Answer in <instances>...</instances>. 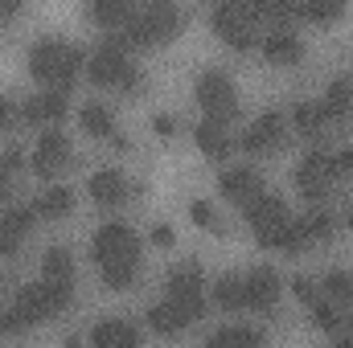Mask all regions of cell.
I'll list each match as a JSON object with an SVG mask.
<instances>
[{
    "label": "cell",
    "instance_id": "41",
    "mask_svg": "<svg viewBox=\"0 0 353 348\" xmlns=\"http://www.w3.org/2000/svg\"><path fill=\"white\" fill-rule=\"evenodd\" d=\"M333 173H337V176H350L353 173V148H341V152L333 156Z\"/></svg>",
    "mask_w": 353,
    "mask_h": 348
},
{
    "label": "cell",
    "instance_id": "8",
    "mask_svg": "<svg viewBox=\"0 0 353 348\" xmlns=\"http://www.w3.org/2000/svg\"><path fill=\"white\" fill-rule=\"evenodd\" d=\"M70 160H74L70 135L62 127H46L41 140H37V148H33V173L41 176V180H58V176L70 168Z\"/></svg>",
    "mask_w": 353,
    "mask_h": 348
},
{
    "label": "cell",
    "instance_id": "6",
    "mask_svg": "<svg viewBox=\"0 0 353 348\" xmlns=\"http://www.w3.org/2000/svg\"><path fill=\"white\" fill-rule=\"evenodd\" d=\"M197 107H201L205 119H214V123H230V119H239V94H234L230 74H222V70H205V74L197 78Z\"/></svg>",
    "mask_w": 353,
    "mask_h": 348
},
{
    "label": "cell",
    "instance_id": "38",
    "mask_svg": "<svg viewBox=\"0 0 353 348\" xmlns=\"http://www.w3.org/2000/svg\"><path fill=\"white\" fill-rule=\"evenodd\" d=\"M115 90H123V94H140V90H144V70H140V66L132 62V70L123 74V83H119Z\"/></svg>",
    "mask_w": 353,
    "mask_h": 348
},
{
    "label": "cell",
    "instance_id": "40",
    "mask_svg": "<svg viewBox=\"0 0 353 348\" xmlns=\"http://www.w3.org/2000/svg\"><path fill=\"white\" fill-rule=\"evenodd\" d=\"M148 242H152V246H173V242H176L173 226H165V221H161V226H152V230H148Z\"/></svg>",
    "mask_w": 353,
    "mask_h": 348
},
{
    "label": "cell",
    "instance_id": "34",
    "mask_svg": "<svg viewBox=\"0 0 353 348\" xmlns=\"http://www.w3.org/2000/svg\"><path fill=\"white\" fill-rule=\"evenodd\" d=\"M312 324H316L321 332H329V336H333V332L345 324V316H341V307H337L333 299H329V303H321V299H316V303H312Z\"/></svg>",
    "mask_w": 353,
    "mask_h": 348
},
{
    "label": "cell",
    "instance_id": "42",
    "mask_svg": "<svg viewBox=\"0 0 353 348\" xmlns=\"http://www.w3.org/2000/svg\"><path fill=\"white\" fill-rule=\"evenodd\" d=\"M17 111H21V107H17L12 98H0V131H8V127H12V119H17Z\"/></svg>",
    "mask_w": 353,
    "mask_h": 348
},
{
    "label": "cell",
    "instance_id": "33",
    "mask_svg": "<svg viewBox=\"0 0 353 348\" xmlns=\"http://www.w3.org/2000/svg\"><path fill=\"white\" fill-rule=\"evenodd\" d=\"M321 287H325V295L333 303H353V274L350 270H329Z\"/></svg>",
    "mask_w": 353,
    "mask_h": 348
},
{
    "label": "cell",
    "instance_id": "45",
    "mask_svg": "<svg viewBox=\"0 0 353 348\" xmlns=\"http://www.w3.org/2000/svg\"><path fill=\"white\" fill-rule=\"evenodd\" d=\"M345 221H350V230H353V205H350V213H345Z\"/></svg>",
    "mask_w": 353,
    "mask_h": 348
},
{
    "label": "cell",
    "instance_id": "31",
    "mask_svg": "<svg viewBox=\"0 0 353 348\" xmlns=\"http://www.w3.org/2000/svg\"><path fill=\"white\" fill-rule=\"evenodd\" d=\"M222 345H263V332L247 328V324H230V328L210 332V348H222Z\"/></svg>",
    "mask_w": 353,
    "mask_h": 348
},
{
    "label": "cell",
    "instance_id": "36",
    "mask_svg": "<svg viewBox=\"0 0 353 348\" xmlns=\"http://www.w3.org/2000/svg\"><path fill=\"white\" fill-rule=\"evenodd\" d=\"M189 217H193V226H197V230L222 234V221H218V213H214V205H210V201H189Z\"/></svg>",
    "mask_w": 353,
    "mask_h": 348
},
{
    "label": "cell",
    "instance_id": "24",
    "mask_svg": "<svg viewBox=\"0 0 353 348\" xmlns=\"http://www.w3.org/2000/svg\"><path fill=\"white\" fill-rule=\"evenodd\" d=\"M90 345H99V348H136L140 345V332H136L132 324H123V320H107V324H99V328L90 332Z\"/></svg>",
    "mask_w": 353,
    "mask_h": 348
},
{
    "label": "cell",
    "instance_id": "18",
    "mask_svg": "<svg viewBox=\"0 0 353 348\" xmlns=\"http://www.w3.org/2000/svg\"><path fill=\"white\" fill-rule=\"evenodd\" d=\"M33 221H37V209H8L4 217H0V254H17V246L29 238V230H33Z\"/></svg>",
    "mask_w": 353,
    "mask_h": 348
},
{
    "label": "cell",
    "instance_id": "46",
    "mask_svg": "<svg viewBox=\"0 0 353 348\" xmlns=\"http://www.w3.org/2000/svg\"><path fill=\"white\" fill-rule=\"evenodd\" d=\"M350 87H353V78H350Z\"/></svg>",
    "mask_w": 353,
    "mask_h": 348
},
{
    "label": "cell",
    "instance_id": "14",
    "mask_svg": "<svg viewBox=\"0 0 353 348\" xmlns=\"http://www.w3.org/2000/svg\"><path fill=\"white\" fill-rule=\"evenodd\" d=\"M218 188H222V197L230 201V205H247V201H255L259 193H263V176L255 173V168H226V173L218 176Z\"/></svg>",
    "mask_w": 353,
    "mask_h": 348
},
{
    "label": "cell",
    "instance_id": "5",
    "mask_svg": "<svg viewBox=\"0 0 353 348\" xmlns=\"http://www.w3.org/2000/svg\"><path fill=\"white\" fill-rule=\"evenodd\" d=\"M136 21L144 29L148 50L173 41L176 33L185 29V12L176 8V0H136Z\"/></svg>",
    "mask_w": 353,
    "mask_h": 348
},
{
    "label": "cell",
    "instance_id": "3",
    "mask_svg": "<svg viewBox=\"0 0 353 348\" xmlns=\"http://www.w3.org/2000/svg\"><path fill=\"white\" fill-rule=\"evenodd\" d=\"M210 25H214V33H218L230 50H239V54H247V50L255 45V25H259V21H255V12H251L247 0H218Z\"/></svg>",
    "mask_w": 353,
    "mask_h": 348
},
{
    "label": "cell",
    "instance_id": "13",
    "mask_svg": "<svg viewBox=\"0 0 353 348\" xmlns=\"http://www.w3.org/2000/svg\"><path fill=\"white\" fill-rule=\"evenodd\" d=\"M87 193L99 209H119L128 197H132V180L119 173V168H99L87 180Z\"/></svg>",
    "mask_w": 353,
    "mask_h": 348
},
{
    "label": "cell",
    "instance_id": "21",
    "mask_svg": "<svg viewBox=\"0 0 353 348\" xmlns=\"http://www.w3.org/2000/svg\"><path fill=\"white\" fill-rule=\"evenodd\" d=\"M90 21L107 33H115L119 25H128L136 17V0H90Z\"/></svg>",
    "mask_w": 353,
    "mask_h": 348
},
{
    "label": "cell",
    "instance_id": "35",
    "mask_svg": "<svg viewBox=\"0 0 353 348\" xmlns=\"http://www.w3.org/2000/svg\"><path fill=\"white\" fill-rule=\"evenodd\" d=\"M25 164V156H21V148H4L0 152V201L12 193V176H17V168Z\"/></svg>",
    "mask_w": 353,
    "mask_h": 348
},
{
    "label": "cell",
    "instance_id": "20",
    "mask_svg": "<svg viewBox=\"0 0 353 348\" xmlns=\"http://www.w3.org/2000/svg\"><path fill=\"white\" fill-rule=\"evenodd\" d=\"M263 58L271 66H296V62L304 58V45H300V37H296L292 29H275L263 41Z\"/></svg>",
    "mask_w": 353,
    "mask_h": 348
},
{
    "label": "cell",
    "instance_id": "9",
    "mask_svg": "<svg viewBox=\"0 0 353 348\" xmlns=\"http://www.w3.org/2000/svg\"><path fill=\"white\" fill-rule=\"evenodd\" d=\"M128 70H132V58H128V50H123L119 41H111V37H107V41H103V45L87 58V78L99 90L119 87Z\"/></svg>",
    "mask_w": 353,
    "mask_h": 348
},
{
    "label": "cell",
    "instance_id": "4",
    "mask_svg": "<svg viewBox=\"0 0 353 348\" xmlns=\"http://www.w3.org/2000/svg\"><path fill=\"white\" fill-rule=\"evenodd\" d=\"M165 287H169V303H173L189 324H197L205 316V274H201L197 262H185V266L169 270V283Z\"/></svg>",
    "mask_w": 353,
    "mask_h": 348
},
{
    "label": "cell",
    "instance_id": "43",
    "mask_svg": "<svg viewBox=\"0 0 353 348\" xmlns=\"http://www.w3.org/2000/svg\"><path fill=\"white\" fill-rule=\"evenodd\" d=\"M21 8H25V0H0V25H8Z\"/></svg>",
    "mask_w": 353,
    "mask_h": 348
},
{
    "label": "cell",
    "instance_id": "23",
    "mask_svg": "<svg viewBox=\"0 0 353 348\" xmlns=\"http://www.w3.org/2000/svg\"><path fill=\"white\" fill-rule=\"evenodd\" d=\"M37 217H46V221H62V217H70V209H74V193L66 188V184H50L41 197H37Z\"/></svg>",
    "mask_w": 353,
    "mask_h": 348
},
{
    "label": "cell",
    "instance_id": "44",
    "mask_svg": "<svg viewBox=\"0 0 353 348\" xmlns=\"http://www.w3.org/2000/svg\"><path fill=\"white\" fill-rule=\"evenodd\" d=\"M333 336H337V345H341V348H353V324H341Z\"/></svg>",
    "mask_w": 353,
    "mask_h": 348
},
{
    "label": "cell",
    "instance_id": "19",
    "mask_svg": "<svg viewBox=\"0 0 353 348\" xmlns=\"http://www.w3.org/2000/svg\"><path fill=\"white\" fill-rule=\"evenodd\" d=\"M210 299L222 312H247V274H234V270L218 274L214 287H210Z\"/></svg>",
    "mask_w": 353,
    "mask_h": 348
},
{
    "label": "cell",
    "instance_id": "39",
    "mask_svg": "<svg viewBox=\"0 0 353 348\" xmlns=\"http://www.w3.org/2000/svg\"><path fill=\"white\" fill-rule=\"evenodd\" d=\"M152 131H157L161 140H173V135H176V119H173V115H165V111H161V115H152Z\"/></svg>",
    "mask_w": 353,
    "mask_h": 348
},
{
    "label": "cell",
    "instance_id": "12",
    "mask_svg": "<svg viewBox=\"0 0 353 348\" xmlns=\"http://www.w3.org/2000/svg\"><path fill=\"white\" fill-rule=\"evenodd\" d=\"M66 94H70V90H54V87H46L41 94H33V98H25V102H21L17 119H21V123H33V127L58 123V119L66 115Z\"/></svg>",
    "mask_w": 353,
    "mask_h": 348
},
{
    "label": "cell",
    "instance_id": "11",
    "mask_svg": "<svg viewBox=\"0 0 353 348\" xmlns=\"http://www.w3.org/2000/svg\"><path fill=\"white\" fill-rule=\"evenodd\" d=\"M279 144H283V115H279V111L259 115V119L243 131V140H239V148L251 152V156H267V152H275Z\"/></svg>",
    "mask_w": 353,
    "mask_h": 348
},
{
    "label": "cell",
    "instance_id": "27",
    "mask_svg": "<svg viewBox=\"0 0 353 348\" xmlns=\"http://www.w3.org/2000/svg\"><path fill=\"white\" fill-rule=\"evenodd\" d=\"M300 17L308 25L325 29V25H333V21L345 17V0H300Z\"/></svg>",
    "mask_w": 353,
    "mask_h": 348
},
{
    "label": "cell",
    "instance_id": "1",
    "mask_svg": "<svg viewBox=\"0 0 353 348\" xmlns=\"http://www.w3.org/2000/svg\"><path fill=\"white\" fill-rule=\"evenodd\" d=\"M90 259L99 262L103 283L111 291H128L140 274V234L123 221H107L90 238Z\"/></svg>",
    "mask_w": 353,
    "mask_h": 348
},
{
    "label": "cell",
    "instance_id": "15",
    "mask_svg": "<svg viewBox=\"0 0 353 348\" xmlns=\"http://www.w3.org/2000/svg\"><path fill=\"white\" fill-rule=\"evenodd\" d=\"M12 312H17L21 328H33V324L50 320V316H54V307H50L46 283H29V287H21V291H17V299H12Z\"/></svg>",
    "mask_w": 353,
    "mask_h": 348
},
{
    "label": "cell",
    "instance_id": "10",
    "mask_svg": "<svg viewBox=\"0 0 353 348\" xmlns=\"http://www.w3.org/2000/svg\"><path fill=\"white\" fill-rule=\"evenodd\" d=\"M337 184V173H333V156L329 152H308L296 168V188L308 197V201H325L329 188Z\"/></svg>",
    "mask_w": 353,
    "mask_h": 348
},
{
    "label": "cell",
    "instance_id": "29",
    "mask_svg": "<svg viewBox=\"0 0 353 348\" xmlns=\"http://www.w3.org/2000/svg\"><path fill=\"white\" fill-rule=\"evenodd\" d=\"M325 111H329V119H345L353 111L350 78H333V83H329V90H325Z\"/></svg>",
    "mask_w": 353,
    "mask_h": 348
},
{
    "label": "cell",
    "instance_id": "22",
    "mask_svg": "<svg viewBox=\"0 0 353 348\" xmlns=\"http://www.w3.org/2000/svg\"><path fill=\"white\" fill-rule=\"evenodd\" d=\"M41 279L54 283V287H70L74 291V259L66 246H50L46 259H41Z\"/></svg>",
    "mask_w": 353,
    "mask_h": 348
},
{
    "label": "cell",
    "instance_id": "17",
    "mask_svg": "<svg viewBox=\"0 0 353 348\" xmlns=\"http://www.w3.org/2000/svg\"><path fill=\"white\" fill-rule=\"evenodd\" d=\"M193 144L205 160H226L234 152V140L226 135V123H214V119H201L193 127Z\"/></svg>",
    "mask_w": 353,
    "mask_h": 348
},
{
    "label": "cell",
    "instance_id": "37",
    "mask_svg": "<svg viewBox=\"0 0 353 348\" xmlns=\"http://www.w3.org/2000/svg\"><path fill=\"white\" fill-rule=\"evenodd\" d=\"M292 295H296L300 303H308V307H312V303L321 299V283H316V279H308V274H296V279H292Z\"/></svg>",
    "mask_w": 353,
    "mask_h": 348
},
{
    "label": "cell",
    "instance_id": "2",
    "mask_svg": "<svg viewBox=\"0 0 353 348\" xmlns=\"http://www.w3.org/2000/svg\"><path fill=\"white\" fill-rule=\"evenodd\" d=\"M87 66L83 50L62 41V37H41L33 50H29V74L37 87H54V90H70L79 70Z\"/></svg>",
    "mask_w": 353,
    "mask_h": 348
},
{
    "label": "cell",
    "instance_id": "32",
    "mask_svg": "<svg viewBox=\"0 0 353 348\" xmlns=\"http://www.w3.org/2000/svg\"><path fill=\"white\" fill-rule=\"evenodd\" d=\"M300 230H304V238H308V242H325V238H333V213L312 209V213H304V217H300Z\"/></svg>",
    "mask_w": 353,
    "mask_h": 348
},
{
    "label": "cell",
    "instance_id": "26",
    "mask_svg": "<svg viewBox=\"0 0 353 348\" xmlns=\"http://www.w3.org/2000/svg\"><path fill=\"white\" fill-rule=\"evenodd\" d=\"M79 127L87 131L90 140H111V135H115V119H111V111H107L103 102L79 107Z\"/></svg>",
    "mask_w": 353,
    "mask_h": 348
},
{
    "label": "cell",
    "instance_id": "25",
    "mask_svg": "<svg viewBox=\"0 0 353 348\" xmlns=\"http://www.w3.org/2000/svg\"><path fill=\"white\" fill-rule=\"evenodd\" d=\"M255 21H271L275 29H288L300 17V0H247Z\"/></svg>",
    "mask_w": 353,
    "mask_h": 348
},
{
    "label": "cell",
    "instance_id": "7",
    "mask_svg": "<svg viewBox=\"0 0 353 348\" xmlns=\"http://www.w3.org/2000/svg\"><path fill=\"white\" fill-rule=\"evenodd\" d=\"M243 213H247V226H251V234H255V242H259L263 250H271V242H275L279 226H283V221H292V217H288L283 197H275V193H259L255 201H247V205H243Z\"/></svg>",
    "mask_w": 353,
    "mask_h": 348
},
{
    "label": "cell",
    "instance_id": "28",
    "mask_svg": "<svg viewBox=\"0 0 353 348\" xmlns=\"http://www.w3.org/2000/svg\"><path fill=\"white\" fill-rule=\"evenodd\" d=\"M148 328H152L157 336H176V332H185V328H189V320H185L173 303L165 299V303L148 307Z\"/></svg>",
    "mask_w": 353,
    "mask_h": 348
},
{
    "label": "cell",
    "instance_id": "16",
    "mask_svg": "<svg viewBox=\"0 0 353 348\" xmlns=\"http://www.w3.org/2000/svg\"><path fill=\"white\" fill-rule=\"evenodd\" d=\"M279 299V274L271 266H255L247 274V312H271Z\"/></svg>",
    "mask_w": 353,
    "mask_h": 348
},
{
    "label": "cell",
    "instance_id": "30",
    "mask_svg": "<svg viewBox=\"0 0 353 348\" xmlns=\"http://www.w3.org/2000/svg\"><path fill=\"white\" fill-rule=\"evenodd\" d=\"M292 119H296V127H300L304 135H321L325 123H329V111H325V102H300V107L292 111Z\"/></svg>",
    "mask_w": 353,
    "mask_h": 348
}]
</instances>
